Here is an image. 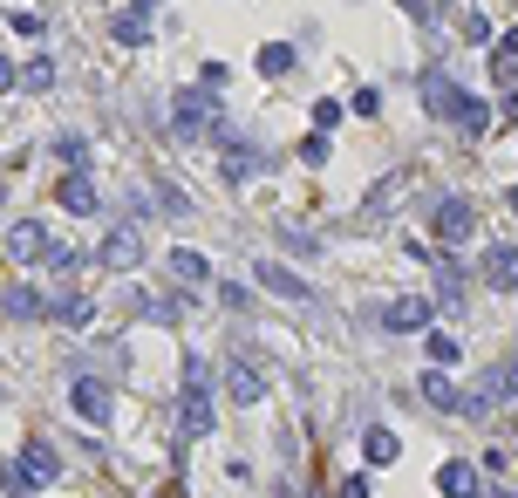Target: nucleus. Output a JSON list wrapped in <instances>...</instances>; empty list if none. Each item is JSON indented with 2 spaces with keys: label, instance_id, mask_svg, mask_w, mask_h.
<instances>
[{
  "label": "nucleus",
  "instance_id": "26",
  "mask_svg": "<svg viewBox=\"0 0 518 498\" xmlns=\"http://www.w3.org/2000/svg\"><path fill=\"white\" fill-rule=\"evenodd\" d=\"M110 35L123 41V48H144V41H150V21H137V14H116V21H110Z\"/></svg>",
  "mask_w": 518,
  "mask_h": 498
},
{
  "label": "nucleus",
  "instance_id": "34",
  "mask_svg": "<svg viewBox=\"0 0 518 498\" xmlns=\"http://www.w3.org/2000/svg\"><path fill=\"white\" fill-rule=\"evenodd\" d=\"M7 21H14L21 35H41V28H48V14H28V7H21V14H7Z\"/></svg>",
  "mask_w": 518,
  "mask_h": 498
},
{
  "label": "nucleus",
  "instance_id": "8",
  "mask_svg": "<svg viewBox=\"0 0 518 498\" xmlns=\"http://www.w3.org/2000/svg\"><path fill=\"white\" fill-rule=\"evenodd\" d=\"M430 314H437L430 294H403V301L382 307V328H396V335H423V328H430Z\"/></svg>",
  "mask_w": 518,
  "mask_h": 498
},
{
  "label": "nucleus",
  "instance_id": "20",
  "mask_svg": "<svg viewBox=\"0 0 518 498\" xmlns=\"http://www.w3.org/2000/svg\"><path fill=\"white\" fill-rule=\"evenodd\" d=\"M48 314H55L62 328H89V321H96V301H89V294H62V301L48 307Z\"/></svg>",
  "mask_w": 518,
  "mask_h": 498
},
{
  "label": "nucleus",
  "instance_id": "16",
  "mask_svg": "<svg viewBox=\"0 0 518 498\" xmlns=\"http://www.w3.org/2000/svg\"><path fill=\"white\" fill-rule=\"evenodd\" d=\"M403 185H409V171H389V178H382V185H375V192L362 198V219H382V212H389V205L403 198Z\"/></svg>",
  "mask_w": 518,
  "mask_h": 498
},
{
  "label": "nucleus",
  "instance_id": "14",
  "mask_svg": "<svg viewBox=\"0 0 518 498\" xmlns=\"http://www.w3.org/2000/svg\"><path fill=\"white\" fill-rule=\"evenodd\" d=\"M437 492L444 498H478L484 485H478V471H471V458H450L444 471H437Z\"/></svg>",
  "mask_w": 518,
  "mask_h": 498
},
{
  "label": "nucleus",
  "instance_id": "12",
  "mask_svg": "<svg viewBox=\"0 0 518 498\" xmlns=\"http://www.w3.org/2000/svg\"><path fill=\"white\" fill-rule=\"evenodd\" d=\"M484 287H498V294H518V246H484Z\"/></svg>",
  "mask_w": 518,
  "mask_h": 498
},
{
  "label": "nucleus",
  "instance_id": "19",
  "mask_svg": "<svg viewBox=\"0 0 518 498\" xmlns=\"http://www.w3.org/2000/svg\"><path fill=\"white\" fill-rule=\"evenodd\" d=\"M362 451H369V464H396V458H403L396 430H382V423H369V430H362Z\"/></svg>",
  "mask_w": 518,
  "mask_h": 498
},
{
  "label": "nucleus",
  "instance_id": "25",
  "mask_svg": "<svg viewBox=\"0 0 518 498\" xmlns=\"http://www.w3.org/2000/svg\"><path fill=\"white\" fill-rule=\"evenodd\" d=\"M21 464L35 471L41 485H55V478H62V464H55V451H48V444H28V451H21Z\"/></svg>",
  "mask_w": 518,
  "mask_h": 498
},
{
  "label": "nucleus",
  "instance_id": "36",
  "mask_svg": "<svg viewBox=\"0 0 518 498\" xmlns=\"http://www.w3.org/2000/svg\"><path fill=\"white\" fill-rule=\"evenodd\" d=\"M341 498H369V478H362V471H355V478H348V485H341Z\"/></svg>",
  "mask_w": 518,
  "mask_h": 498
},
{
  "label": "nucleus",
  "instance_id": "1",
  "mask_svg": "<svg viewBox=\"0 0 518 498\" xmlns=\"http://www.w3.org/2000/svg\"><path fill=\"white\" fill-rule=\"evenodd\" d=\"M416 89H423V110L437 116V123L464 130V137H484V130H491V103H478L471 89H457L444 69H430V76L416 82Z\"/></svg>",
  "mask_w": 518,
  "mask_h": 498
},
{
  "label": "nucleus",
  "instance_id": "9",
  "mask_svg": "<svg viewBox=\"0 0 518 498\" xmlns=\"http://www.w3.org/2000/svg\"><path fill=\"white\" fill-rule=\"evenodd\" d=\"M69 403H75V417L96 423V430L110 423V383H103V376H75V383H69Z\"/></svg>",
  "mask_w": 518,
  "mask_h": 498
},
{
  "label": "nucleus",
  "instance_id": "7",
  "mask_svg": "<svg viewBox=\"0 0 518 498\" xmlns=\"http://www.w3.org/2000/svg\"><path fill=\"white\" fill-rule=\"evenodd\" d=\"M96 267H110V273L144 267V232H137V226H110V239L96 246Z\"/></svg>",
  "mask_w": 518,
  "mask_h": 498
},
{
  "label": "nucleus",
  "instance_id": "28",
  "mask_svg": "<svg viewBox=\"0 0 518 498\" xmlns=\"http://www.w3.org/2000/svg\"><path fill=\"white\" fill-rule=\"evenodd\" d=\"M287 69H294V48H287V41L259 48V76H287Z\"/></svg>",
  "mask_w": 518,
  "mask_h": 498
},
{
  "label": "nucleus",
  "instance_id": "38",
  "mask_svg": "<svg viewBox=\"0 0 518 498\" xmlns=\"http://www.w3.org/2000/svg\"><path fill=\"white\" fill-rule=\"evenodd\" d=\"M505 116H512V123H518V89H512V96H505Z\"/></svg>",
  "mask_w": 518,
  "mask_h": 498
},
{
  "label": "nucleus",
  "instance_id": "5",
  "mask_svg": "<svg viewBox=\"0 0 518 498\" xmlns=\"http://www.w3.org/2000/svg\"><path fill=\"white\" fill-rule=\"evenodd\" d=\"M430 232L444 239V246H464L471 232H478V205L464 192H450V198H437V212H430Z\"/></svg>",
  "mask_w": 518,
  "mask_h": 498
},
{
  "label": "nucleus",
  "instance_id": "31",
  "mask_svg": "<svg viewBox=\"0 0 518 498\" xmlns=\"http://www.w3.org/2000/svg\"><path fill=\"white\" fill-rule=\"evenodd\" d=\"M457 35H464V41H491V21H484L478 7H464V21H457Z\"/></svg>",
  "mask_w": 518,
  "mask_h": 498
},
{
  "label": "nucleus",
  "instance_id": "23",
  "mask_svg": "<svg viewBox=\"0 0 518 498\" xmlns=\"http://www.w3.org/2000/svg\"><path fill=\"white\" fill-rule=\"evenodd\" d=\"M423 355H430V362H437V369H450V362H457V355H464V342H457V335H450V328H430V335H423Z\"/></svg>",
  "mask_w": 518,
  "mask_h": 498
},
{
  "label": "nucleus",
  "instance_id": "37",
  "mask_svg": "<svg viewBox=\"0 0 518 498\" xmlns=\"http://www.w3.org/2000/svg\"><path fill=\"white\" fill-rule=\"evenodd\" d=\"M0 89H14V69H7V55H0Z\"/></svg>",
  "mask_w": 518,
  "mask_h": 498
},
{
  "label": "nucleus",
  "instance_id": "18",
  "mask_svg": "<svg viewBox=\"0 0 518 498\" xmlns=\"http://www.w3.org/2000/svg\"><path fill=\"white\" fill-rule=\"evenodd\" d=\"M171 273H178L191 294H198V287L212 280V260H205V253H191V246H178V253H171Z\"/></svg>",
  "mask_w": 518,
  "mask_h": 498
},
{
  "label": "nucleus",
  "instance_id": "29",
  "mask_svg": "<svg viewBox=\"0 0 518 498\" xmlns=\"http://www.w3.org/2000/svg\"><path fill=\"white\" fill-rule=\"evenodd\" d=\"M280 246H287V253H307V260L321 253V239H314L307 226H280Z\"/></svg>",
  "mask_w": 518,
  "mask_h": 498
},
{
  "label": "nucleus",
  "instance_id": "22",
  "mask_svg": "<svg viewBox=\"0 0 518 498\" xmlns=\"http://www.w3.org/2000/svg\"><path fill=\"white\" fill-rule=\"evenodd\" d=\"M0 485H7V498H35V492H41V478H35V471H28L21 458L0 464Z\"/></svg>",
  "mask_w": 518,
  "mask_h": 498
},
{
  "label": "nucleus",
  "instance_id": "41",
  "mask_svg": "<svg viewBox=\"0 0 518 498\" xmlns=\"http://www.w3.org/2000/svg\"><path fill=\"white\" fill-rule=\"evenodd\" d=\"M0 403H7V389H0Z\"/></svg>",
  "mask_w": 518,
  "mask_h": 498
},
{
  "label": "nucleus",
  "instance_id": "35",
  "mask_svg": "<svg viewBox=\"0 0 518 498\" xmlns=\"http://www.w3.org/2000/svg\"><path fill=\"white\" fill-rule=\"evenodd\" d=\"M341 123V103H314V130H334Z\"/></svg>",
  "mask_w": 518,
  "mask_h": 498
},
{
  "label": "nucleus",
  "instance_id": "17",
  "mask_svg": "<svg viewBox=\"0 0 518 498\" xmlns=\"http://www.w3.org/2000/svg\"><path fill=\"white\" fill-rule=\"evenodd\" d=\"M0 307H7L14 321H41V314H48V294H35V287H7Z\"/></svg>",
  "mask_w": 518,
  "mask_h": 498
},
{
  "label": "nucleus",
  "instance_id": "15",
  "mask_svg": "<svg viewBox=\"0 0 518 498\" xmlns=\"http://www.w3.org/2000/svg\"><path fill=\"white\" fill-rule=\"evenodd\" d=\"M478 389L491 396V403H518V348L505 355V362H498V369H491V376H484Z\"/></svg>",
  "mask_w": 518,
  "mask_h": 498
},
{
  "label": "nucleus",
  "instance_id": "27",
  "mask_svg": "<svg viewBox=\"0 0 518 498\" xmlns=\"http://www.w3.org/2000/svg\"><path fill=\"white\" fill-rule=\"evenodd\" d=\"M55 157H62V164H69V171H89V137H55Z\"/></svg>",
  "mask_w": 518,
  "mask_h": 498
},
{
  "label": "nucleus",
  "instance_id": "6",
  "mask_svg": "<svg viewBox=\"0 0 518 498\" xmlns=\"http://www.w3.org/2000/svg\"><path fill=\"white\" fill-rule=\"evenodd\" d=\"M219 151H225V178H232V185H246V178H259V171H266L259 144H253V137H239L232 123H219Z\"/></svg>",
  "mask_w": 518,
  "mask_h": 498
},
{
  "label": "nucleus",
  "instance_id": "24",
  "mask_svg": "<svg viewBox=\"0 0 518 498\" xmlns=\"http://www.w3.org/2000/svg\"><path fill=\"white\" fill-rule=\"evenodd\" d=\"M491 76L505 82V89H518V28L498 41V55H491Z\"/></svg>",
  "mask_w": 518,
  "mask_h": 498
},
{
  "label": "nucleus",
  "instance_id": "4",
  "mask_svg": "<svg viewBox=\"0 0 518 498\" xmlns=\"http://www.w3.org/2000/svg\"><path fill=\"white\" fill-rule=\"evenodd\" d=\"M185 430L191 437H212V376H205L198 355H185Z\"/></svg>",
  "mask_w": 518,
  "mask_h": 498
},
{
  "label": "nucleus",
  "instance_id": "30",
  "mask_svg": "<svg viewBox=\"0 0 518 498\" xmlns=\"http://www.w3.org/2000/svg\"><path fill=\"white\" fill-rule=\"evenodd\" d=\"M328 130H314V137H307V144H300V164H314V171H321V164H328Z\"/></svg>",
  "mask_w": 518,
  "mask_h": 498
},
{
  "label": "nucleus",
  "instance_id": "32",
  "mask_svg": "<svg viewBox=\"0 0 518 498\" xmlns=\"http://www.w3.org/2000/svg\"><path fill=\"white\" fill-rule=\"evenodd\" d=\"M157 205H164V212H171V219H185V212H191V198L178 192V185H157Z\"/></svg>",
  "mask_w": 518,
  "mask_h": 498
},
{
  "label": "nucleus",
  "instance_id": "40",
  "mask_svg": "<svg viewBox=\"0 0 518 498\" xmlns=\"http://www.w3.org/2000/svg\"><path fill=\"white\" fill-rule=\"evenodd\" d=\"M512 212H518V185H512Z\"/></svg>",
  "mask_w": 518,
  "mask_h": 498
},
{
  "label": "nucleus",
  "instance_id": "39",
  "mask_svg": "<svg viewBox=\"0 0 518 498\" xmlns=\"http://www.w3.org/2000/svg\"><path fill=\"white\" fill-rule=\"evenodd\" d=\"M157 498H178V485H171V492H157Z\"/></svg>",
  "mask_w": 518,
  "mask_h": 498
},
{
  "label": "nucleus",
  "instance_id": "2",
  "mask_svg": "<svg viewBox=\"0 0 518 498\" xmlns=\"http://www.w3.org/2000/svg\"><path fill=\"white\" fill-rule=\"evenodd\" d=\"M7 253H14L21 267H48V273H69L75 267V253L48 226H41V219H21V226L7 232Z\"/></svg>",
  "mask_w": 518,
  "mask_h": 498
},
{
  "label": "nucleus",
  "instance_id": "11",
  "mask_svg": "<svg viewBox=\"0 0 518 498\" xmlns=\"http://www.w3.org/2000/svg\"><path fill=\"white\" fill-rule=\"evenodd\" d=\"M55 198H62V212H75V219L103 212V192H96V178H89V171H69V178L55 185Z\"/></svg>",
  "mask_w": 518,
  "mask_h": 498
},
{
  "label": "nucleus",
  "instance_id": "42",
  "mask_svg": "<svg viewBox=\"0 0 518 498\" xmlns=\"http://www.w3.org/2000/svg\"><path fill=\"white\" fill-rule=\"evenodd\" d=\"M403 7H416V0H403Z\"/></svg>",
  "mask_w": 518,
  "mask_h": 498
},
{
  "label": "nucleus",
  "instance_id": "33",
  "mask_svg": "<svg viewBox=\"0 0 518 498\" xmlns=\"http://www.w3.org/2000/svg\"><path fill=\"white\" fill-rule=\"evenodd\" d=\"M348 110H355V116H382V96H375V89H355Z\"/></svg>",
  "mask_w": 518,
  "mask_h": 498
},
{
  "label": "nucleus",
  "instance_id": "13",
  "mask_svg": "<svg viewBox=\"0 0 518 498\" xmlns=\"http://www.w3.org/2000/svg\"><path fill=\"white\" fill-rule=\"evenodd\" d=\"M253 280L266 287V294H280V301H300V294H307V280H300L294 267H280V260H259Z\"/></svg>",
  "mask_w": 518,
  "mask_h": 498
},
{
  "label": "nucleus",
  "instance_id": "21",
  "mask_svg": "<svg viewBox=\"0 0 518 498\" xmlns=\"http://www.w3.org/2000/svg\"><path fill=\"white\" fill-rule=\"evenodd\" d=\"M14 89H28V96H48V89H55V62H48V55H35V62H21V76H14Z\"/></svg>",
  "mask_w": 518,
  "mask_h": 498
},
{
  "label": "nucleus",
  "instance_id": "10",
  "mask_svg": "<svg viewBox=\"0 0 518 498\" xmlns=\"http://www.w3.org/2000/svg\"><path fill=\"white\" fill-rule=\"evenodd\" d=\"M225 396H232V403H246V410H253L259 396H266V369H253V362H246V355H232V362H225Z\"/></svg>",
  "mask_w": 518,
  "mask_h": 498
},
{
  "label": "nucleus",
  "instance_id": "3",
  "mask_svg": "<svg viewBox=\"0 0 518 498\" xmlns=\"http://www.w3.org/2000/svg\"><path fill=\"white\" fill-rule=\"evenodd\" d=\"M219 103L212 96H198V89H178L171 96V137H185V144H205V137H219Z\"/></svg>",
  "mask_w": 518,
  "mask_h": 498
}]
</instances>
